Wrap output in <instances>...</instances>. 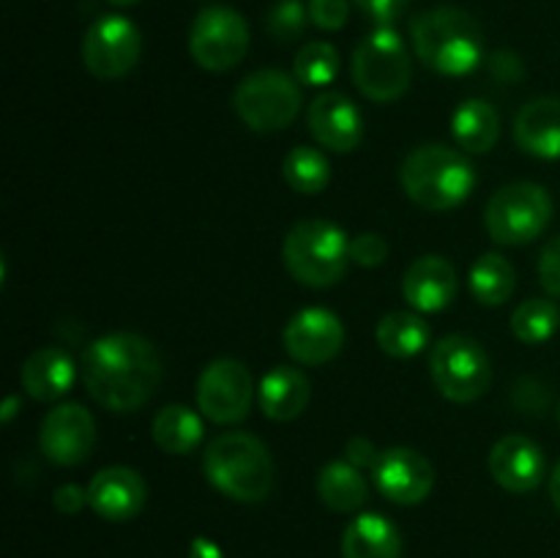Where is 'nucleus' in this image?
Segmentation results:
<instances>
[{
	"label": "nucleus",
	"mask_w": 560,
	"mask_h": 558,
	"mask_svg": "<svg viewBox=\"0 0 560 558\" xmlns=\"http://www.w3.org/2000/svg\"><path fill=\"white\" fill-rule=\"evenodd\" d=\"M306 22L310 20V9H304L301 0H279L271 11H268V33H271L277 42H295V38L304 36Z\"/></svg>",
	"instance_id": "obj_32"
},
{
	"label": "nucleus",
	"mask_w": 560,
	"mask_h": 558,
	"mask_svg": "<svg viewBox=\"0 0 560 558\" xmlns=\"http://www.w3.org/2000/svg\"><path fill=\"white\" fill-rule=\"evenodd\" d=\"M388 257V244L383 241V235L377 233H359L355 239H350V260L355 266L375 268L381 266Z\"/></svg>",
	"instance_id": "obj_33"
},
{
	"label": "nucleus",
	"mask_w": 560,
	"mask_h": 558,
	"mask_svg": "<svg viewBox=\"0 0 560 558\" xmlns=\"http://www.w3.org/2000/svg\"><path fill=\"white\" fill-rule=\"evenodd\" d=\"M342 558H402L399 528L383 514H359L342 534Z\"/></svg>",
	"instance_id": "obj_23"
},
{
	"label": "nucleus",
	"mask_w": 560,
	"mask_h": 558,
	"mask_svg": "<svg viewBox=\"0 0 560 558\" xmlns=\"http://www.w3.org/2000/svg\"><path fill=\"white\" fill-rule=\"evenodd\" d=\"M552 219V200L545 186L514 181L490 197L485 211L487 233L495 244L523 246L539 239Z\"/></svg>",
	"instance_id": "obj_7"
},
{
	"label": "nucleus",
	"mask_w": 560,
	"mask_h": 558,
	"mask_svg": "<svg viewBox=\"0 0 560 558\" xmlns=\"http://www.w3.org/2000/svg\"><path fill=\"white\" fill-rule=\"evenodd\" d=\"M88 394L113 414H135L156 394L162 356L142 334L115 332L93 339L82 353Z\"/></svg>",
	"instance_id": "obj_1"
},
{
	"label": "nucleus",
	"mask_w": 560,
	"mask_h": 558,
	"mask_svg": "<svg viewBox=\"0 0 560 558\" xmlns=\"http://www.w3.org/2000/svg\"><path fill=\"white\" fill-rule=\"evenodd\" d=\"M189 558H224L222 547L208 536H195L189 545Z\"/></svg>",
	"instance_id": "obj_40"
},
{
	"label": "nucleus",
	"mask_w": 560,
	"mask_h": 558,
	"mask_svg": "<svg viewBox=\"0 0 560 558\" xmlns=\"http://www.w3.org/2000/svg\"><path fill=\"white\" fill-rule=\"evenodd\" d=\"M145 479L135 468L109 465L102 468L88 485V507L109 523H126L145 507Z\"/></svg>",
	"instance_id": "obj_16"
},
{
	"label": "nucleus",
	"mask_w": 560,
	"mask_h": 558,
	"mask_svg": "<svg viewBox=\"0 0 560 558\" xmlns=\"http://www.w3.org/2000/svg\"><path fill=\"white\" fill-rule=\"evenodd\" d=\"M284 350L290 359L306 367L328 364L345 345V326L334 312L323 306H310L290 317L282 334Z\"/></svg>",
	"instance_id": "obj_15"
},
{
	"label": "nucleus",
	"mask_w": 560,
	"mask_h": 558,
	"mask_svg": "<svg viewBox=\"0 0 560 558\" xmlns=\"http://www.w3.org/2000/svg\"><path fill=\"white\" fill-rule=\"evenodd\" d=\"M202 470L222 496L241 503L266 501L273 487V463L268 446L252 432H224L206 449Z\"/></svg>",
	"instance_id": "obj_4"
},
{
	"label": "nucleus",
	"mask_w": 560,
	"mask_h": 558,
	"mask_svg": "<svg viewBox=\"0 0 560 558\" xmlns=\"http://www.w3.org/2000/svg\"><path fill=\"white\" fill-rule=\"evenodd\" d=\"M310 377L299 367H273L266 372L257 388V399L268 419L273 421H293L310 405Z\"/></svg>",
	"instance_id": "obj_22"
},
{
	"label": "nucleus",
	"mask_w": 560,
	"mask_h": 558,
	"mask_svg": "<svg viewBox=\"0 0 560 558\" xmlns=\"http://www.w3.org/2000/svg\"><path fill=\"white\" fill-rule=\"evenodd\" d=\"M16 408H20V397H14V394H11V397L3 403V414H0V419L11 421L16 416Z\"/></svg>",
	"instance_id": "obj_41"
},
{
	"label": "nucleus",
	"mask_w": 560,
	"mask_h": 558,
	"mask_svg": "<svg viewBox=\"0 0 560 558\" xmlns=\"http://www.w3.org/2000/svg\"><path fill=\"white\" fill-rule=\"evenodd\" d=\"M399 181L416 206L441 213L468 200L476 186V170L465 153L430 142L405 156Z\"/></svg>",
	"instance_id": "obj_3"
},
{
	"label": "nucleus",
	"mask_w": 560,
	"mask_h": 558,
	"mask_svg": "<svg viewBox=\"0 0 560 558\" xmlns=\"http://www.w3.org/2000/svg\"><path fill=\"white\" fill-rule=\"evenodd\" d=\"M233 107L252 131H282L299 118V80L279 69H260L246 77L233 93Z\"/></svg>",
	"instance_id": "obj_9"
},
{
	"label": "nucleus",
	"mask_w": 560,
	"mask_h": 558,
	"mask_svg": "<svg viewBox=\"0 0 560 558\" xmlns=\"http://www.w3.org/2000/svg\"><path fill=\"white\" fill-rule=\"evenodd\" d=\"M361 11H364L370 20L381 22V25H388L397 16H402V11L408 9L410 0H353Z\"/></svg>",
	"instance_id": "obj_36"
},
{
	"label": "nucleus",
	"mask_w": 560,
	"mask_h": 558,
	"mask_svg": "<svg viewBox=\"0 0 560 558\" xmlns=\"http://www.w3.org/2000/svg\"><path fill=\"white\" fill-rule=\"evenodd\" d=\"M490 71L498 77L501 82H517L520 77L525 74L523 63H520V58L514 53H498L492 55L490 60Z\"/></svg>",
	"instance_id": "obj_39"
},
{
	"label": "nucleus",
	"mask_w": 560,
	"mask_h": 558,
	"mask_svg": "<svg viewBox=\"0 0 560 558\" xmlns=\"http://www.w3.org/2000/svg\"><path fill=\"white\" fill-rule=\"evenodd\" d=\"M432 383L452 403H474L492 383V361L485 345L468 334H448L432 345Z\"/></svg>",
	"instance_id": "obj_8"
},
{
	"label": "nucleus",
	"mask_w": 560,
	"mask_h": 558,
	"mask_svg": "<svg viewBox=\"0 0 560 558\" xmlns=\"http://www.w3.org/2000/svg\"><path fill=\"white\" fill-rule=\"evenodd\" d=\"M490 474L495 485H501L506 492H514V496L534 492L547 476L545 452L530 438L506 435L492 446Z\"/></svg>",
	"instance_id": "obj_18"
},
{
	"label": "nucleus",
	"mask_w": 560,
	"mask_h": 558,
	"mask_svg": "<svg viewBox=\"0 0 560 558\" xmlns=\"http://www.w3.org/2000/svg\"><path fill=\"white\" fill-rule=\"evenodd\" d=\"M413 60L402 36L394 27L381 25L361 38L353 53V82L370 102L388 104L410 88Z\"/></svg>",
	"instance_id": "obj_6"
},
{
	"label": "nucleus",
	"mask_w": 560,
	"mask_h": 558,
	"mask_svg": "<svg viewBox=\"0 0 560 558\" xmlns=\"http://www.w3.org/2000/svg\"><path fill=\"white\" fill-rule=\"evenodd\" d=\"M284 268L306 288H331L345 277L350 260V239L326 219H304L293 224L282 244Z\"/></svg>",
	"instance_id": "obj_5"
},
{
	"label": "nucleus",
	"mask_w": 560,
	"mask_h": 558,
	"mask_svg": "<svg viewBox=\"0 0 560 558\" xmlns=\"http://www.w3.org/2000/svg\"><path fill=\"white\" fill-rule=\"evenodd\" d=\"M197 408L213 425H238L249 416L255 383L238 359H217L197 377Z\"/></svg>",
	"instance_id": "obj_11"
},
{
	"label": "nucleus",
	"mask_w": 560,
	"mask_h": 558,
	"mask_svg": "<svg viewBox=\"0 0 560 558\" xmlns=\"http://www.w3.org/2000/svg\"><path fill=\"white\" fill-rule=\"evenodd\" d=\"M202 419L189 405H167L151 425L153 443L167 454H189L202 441Z\"/></svg>",
	"instance_id": "obj_26"
},
{
	"label": "nucleus",
	"mask_w": 560,
	"mask_h": 558,
	"mask_svg": "<svg viewBox=\"0 0 560 558\" xmlns=\"http://www.w3.org/2000/svg\"><path fill=\"white\" fill-rule=\"evenodd\" d=\"M539 279L547 293L560 299V235L547 241V246L541 249Z\"/></svg>",
	"instance_id": "obj_35"
},
{
	"label": "nucleus",
	"mask_w": 560,
	"mask_h": 558,
	"mask_svg": "<svg viewBox=\"0 0 560 558\" xmlns=\"http://www.w3.org/2000/svg\"><path fill=\"white\" fill-rule=\"evenodd\" d=\"M249 49V25L230 5H208L195 16L189 31V53L206 71H230Z\"/></svg>",
	"instance_id": "obj_10"
},
{
	"label": "nucleus",
	"mask_w": 560,
	"mask_h": 558,
	"mask_svg": "<svg viewBox=\"0 0 560 558\" xmlns=\"http://www.w3.org/2000/svg\"><path fill=\"white\" fill-rule=\"evenodd\" d=\"M77 377V367L63 348H38L25 359L20 372L22 388L38 403H52L63 397Z\"/></svg>",
	"instance_id": "obj_21"
},
{
	"label": "nucleus",
	"mask_w": 560,
	"mask_h": 558,
	"mask_svg": "<svg viewBox=\"0 0 560 558\" xmlns=\"http://www.w3.org/2000/svg\"><path fill=\"white\" fill-rule=\"evenodd\" d=\"M306 126L323 148L337 153L355 151L364 137V118H361L359 107L337 91H326L312 98L310 109H306Z\"/></svg>",
	"instance_id": "obj_17"
},
{
	"label": "nucleus",
	"mask_w": 560,
	"mask_h": 558,
	"mask_svg": "<svg viewBox=\"0 0 560 558\" xmlns=\"http://www.w3.org/2000/svg\"><path fill=\"white\" fill-rule=\"evenodd\" d=\"M550 496H552V503H556V509L560 512V465L550 476Z\"/></svg>",
	"instance_id": "obj_42"
},
{
	"label": "nucleus",
	"mask_w": 560,
	"mask_h": 558,
	"mask_svg": "<svg viewBox=\"0 0 560 558\" xmlns=\"http://www.w3.org/2000/svg\"><path fill=\"white\" fill-rule=\"evenodd\" d=\"M410 38H413L416 58L438 74H470L485 58L481 25L457 5H435L421 11L410 25Z\"/></svg>",
	"instance_id": "obj_2"
},
{
	"label": "nucleus",
	"mask_w": 560,
	"mask_h": 558,
	"mask_svg": "<svg viewBox=\"0 0 560 558\" xmlns=\"http://www.w3.org/2000/svg\"><path fill=\"white\" fill-rule=\"evenodd\" d=\"M142 36L124 14L98 16L82 36V63L96 80H120L137 66Z\"/></svg>",
	"instance_id": "obj_12"
},
{
	"label": "nucleus",
	"mask_w": 560,
	"mask_h": 558,
	"mask_svg": "<svg viewBox=\"0 0 560 558\" xmlns=\"http://www.w3.org/2000/svg\"><path fill=\"white\" fill-rule=\"evenodd\" d=\"M372 476H375L377 492L392 503H399V507L421 503L435 487V470H432L430 460L408 446H394L381 452Z\"/></svg>",
	"instance_id": "obj_14"
},
{
	"label": "nucleus",
	"mask_w": 560,
	"mask_h": 558,
	"mask_svg": "<svg viewBox=\"0 0 560 558\" xmlns=\"http://www.w3.org/2000/svg\"><path fill=\"white\" fill-rule=\"evenodd\" d=\"M96 443V421L80 403L55 405L42 421L38 446L55 465H80Z\"/></svg>",
	"instance_id": "obj_13"
},
{
	"label": "nucleus",
	"mask_w": 560,
	"mask_h": 558,
	"mask_svg": "<svg viewBox=\"0 0 560 558\" xmlns=\"http://www.w3.org/2000/svg\"><path fill=\"white\" fill-rule=\"evenodd\" d=\"M366 492L370 485L353 463H328L317 476V496L334 512H355L364 507Z\"/></svg>",
	"instance_id": "obj_27"
},
{
	"label": "nucleus",
	"mask_w": 560,
	"mask_h": 558,
	"mask_svg": "<svg viewBox=\"0 0 560 558\" xmlns=\"http://www.w3.org/2000/svg\"><path fill=\"white\" fill-rule=\"evenodd\" d=\"M55 509L63 514H77L82 512V507L88 503V490H82L80 485H60L52 496Z\"/></svg>",
	"instance_id": "obj_37"
},
{
	"label": "nucleus",
	"mask_w": 560,
	"mask_h": 558,
	"mask_svg": "<svg viewBox=\"0 0 560 558\" xmlns=\"http://www.w3.org/2000/svg\"><path fill=\"white\" fill-rule=\"evenodd\" d=\"M452 135L468 153H487L501 137V118L485 98H468L452 115Z\"/></svg>",
	"instance_id": "obj_24"
},
{
	"label": "nucleus",
	"mask_w": 560,
	"mask_h": 558,
	"mask_svg": "<svg viewBox=\"0 0 560 558\" xmlns=\"http://www.w3.org/2000/svg\"><path fill=\"white\" fill-rule=\"evenodd\" d=\"M282 175L290 189L301 191V195H317L331 181V164H328L326 153H320L317 148L295 146L284 156Z\"/></svg>",
	"instance_id": "obj_29"
},
{
	"label": "nucleus",
	"mask_w": 560,
	"mask_h": 558,
	"mask_svg": "<svg viewBox=\"0 0 560 558\" xmlns=\"http://www.w3.org/2000/svg\"><path fill=\"white\" fill-rule=\"evenodd\" d=\"M514 140L530 156L560 159V98H530L514 120Z\"/></svg>",
	"instance_id": "obj_20"
},
{
	"label": "nucleus",
	"mask_w": 560,
	"mask_h": 558,
	"mask_svg": "<svg viewBox=\"0 0 560 558\" xmlns=\"http://www.w3.org/2000/svg\"><path fill=\"white\" fill-rule=\"evenodd\" d=\"M306 9H310L312 25H317L320 31H339L350 14L348 0H310Z\"/></svg>",
	"instance_id": "obj_34"
},
{
	"label": "nucleus",
	"mask_w": 560,
	"mask_h": 558,
	"mask_svg": "<svg viewBox=\"0 0 560 558\" xmlns=\"http://www.w3.org/2000/svg\"><path fill=\"white\" fill-rule=\"evenodd\" d=\"M558 419H560V408H558Z\"/></svg>",
	"instance_id": "obj_44"
},
{
	"label": "nucleus",
	"mask_w": 560,
	"mask_h": 558,
	"mask_svg": "<svg viewBox=\"0 0 560 558\" xmlns=\"http://www.w3.org/2000/svg\"><path fill=\"white\" fill-rule=\"evenodd\" d=\"M295 80L301 85L310 88H323L328 82L337 80L339 74V53L334 44L328 42H306L304 47L299 49L293 60Z\"/></svg>",
	"instance_id": "obj_31"
},
{
	"label": "nucleus",
	"mask_w": 560,
	"mask_h": 558,
	"mask_svg": "<svg viewBox=\"0 0 560 558\" xmlns=\"http://www.w3.org/2000/svg\"><path fill=\"white\" fill-rule=\"evenodd\" d=\"M377 457H381V454H377L375 443H372L370 438L355 435L348 441V460L355 468H375Z\"/></svg>",
	"instance_id": "obj_38"
},
{
	"label": "nucleus",
	"mask_w": 560,
	"mask_h": 558,
	"mask_svg": "<svg viewBox=\"0 0 560 558\" xmlns=\"http://www.w3.org/2000/svg\"><path fill=\"white\" fill-rule=\"evenodd\" d=\"M517 288V271L503 255H481L470 268V293L487 306H501Z\"/></svg>",
	"instance_id": "obj_28"
},
{
	"label": "nucleus",
	"mask_w": 560,
	"mask_h": 558,
	"mask_svg": "<svg viewBox=\"0 0 560 558\" xmlns=\"http://www.w3.org/2000/svg\"><path fill=\"white\" fill-rule=\"evenodd\" d=\"M560 310L556 301L528 299L512 312V332L520 342L541 345L558 332Z\"/></svg>",
	"instance_id": "obj_30"
},
{
	"label": "nucleus",
	"mask_w": 560,
	"mask_h": 558,
	"mask_svg": "<svg viewBox=\"0 0 560 558\" xmlns=\"http://www.w3.org/2000/svg\"><path fill=\"white\" fill-rule=\"evenodd\" d=\"M109 5H118V9H126V5H135L140 3V0H107Z\"/></svg>",
	"instance_id": "obj_43"
},
{
	"label": "nucleus",
	"mask_w": 560,
	"mask_h": 558,
	"mask_svg": "<svg viewBox=\"0 0 560 558\" xmlns=\"http://www.w3.org/2000/svg\"><path fill=\"white\" fill-rule=\"evenodd\" d=\"M402 295L413 310L441 312L457 295V271L446 257L424 255L408 266L402 277Z\"/></svg>",
	"instance_id": "obj_19"
},
{
	"label": "nucleus",
	"mask_w": 560,
	"mask_h": 558,
	"mask_svg": "<svg viewBox=\"0 0 560 558\" xmlns=\"http://www.w3.org/2000/svg\"><path fill=\"white\" fill-rule=\"evenodd\" d=\"M430 326L416 312H388L375 328V339L383 353L394 359H413L430 345Z\"/></svg>",
	"instance_id": "obj_25"
}]
</instances>
